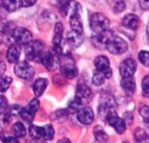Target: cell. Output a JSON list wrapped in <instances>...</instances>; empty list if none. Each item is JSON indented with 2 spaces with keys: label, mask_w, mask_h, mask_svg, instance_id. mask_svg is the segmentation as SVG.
<instances>
[{
  "label": "cell",
  "mask_w": 149,
  "mask_h": 143,
  "mask_svg": "<svg viewBox=\"0 0 149 143\" xmlns=\"http://www.w3.org/2000/svg\"><path fill=\"white\" fill-rule=\"evenodd\" d=\"M39 106H40V103H39V101L37 99H32L30 102H28V104L25 107V109L28 111L30 112L31 114L35 115L36 112L39 110Z\"/></svg>",
  "instance_id": "83f0119b"
},
{
  "label": "cell",
  "mask_w": 149,
  "mask_h": 143,
  "mask_svg": "<svg viewBox=\"0 0 149 143\" xmlns=\"http://www.w3.org/2000/svg\"><path fill=\"white\" fill-rule=\"evenodd\" d=\"M4 143H19L16 137H6L3 139Z\"/></svg>",
  "instance_id": "ab89813d"
},
{
  "label": "cell",
  "mask_w": 149,
  "mask_h": 143,
  "mask_svg": "<svg viewBox=\"0 0 149 143\" xmlns=\"http://www.w3.org/2000/svg\"><path fill=\"white\" fill-rule=\"evenodd\" d=\"M59 57L60 55L55 54L50 50L47 53H43L40 61L48 71H53L59 65Z\"/></svg>",
  "instance_id": "9c48e42d"
},
{
  "label": "cell",
  "mask_w": 149,
  "mask_h": 143,
  "mask_svg": "<svg viewBox=\"0 0 149 143\" xmlns=\"http://www.w3.org/2000/svg\"><path fill=\"white\" fill-rule=\"evenodd\" d=\"M55 136V131L54 128L51 124H47L44 126V140H53Z\"/></svg>",
  "instance_id": "f1b7e54d"
},
{
  "label": "cell",
  "mask_w": 149,
  "mask_h": 143,
  "mask_svg": "<svg viewBox=\"0 0 149 143\" xmlns=\"http://www.w3.org/2000/svg\"><path fill=\"white\" fill-rule=\"evenodd\" d=\"M116 102L114 98L111 95H104L101 99L100 104L98 106V114L99 117L105 120L107 115L111 111L115 110Z\"/></svg>",
  "instance_id": "ba28073f"
},
{
  "label": "cell",
  "mask_w": 149,
  "mask_h": 143,
  "mask_svg": "<svg viewBox=\"0 0 149 143\" xmlns=\"http://www.w3.org/2000/svg\"><path fill=\"white\" fill-rule=\"evenodd\" d=\"M139 61L144 66L149 67V52L147 51H141L138 55Z\"/></svg>",
  "instance_id": "1f68e13d"
},
{
  "label": "cell",
  "mask_w": 149,
  "mask_h": 143,
  "mask_svg": "<svg viewBox=\"0 0 149 143\" xmlns=\"http://www.w3.org/2000/svg\"><path fill=\"white\" fill-rule=\"evenodd\" d=\"M136 63L135 60H133L131 58L125 59L124 62L120 64V74L122 77H129L133 76L136 73Z\"/></svg>",
  "instance_id": "7c38bea8"
},
{
  "label": "cell",
  "mask_w": 149,
  "mask_h": 143,
  "mask_svg": "<svg viewBox=\"0 0 149 143\" xmlns=\"http://www.w3.org/2000/svg\"><path fill=\"white\" fill-rule=\"evenodd\" d=\"M146 35H147V38L149 40V24H148V26L146 27Z\"/></svg>",
  "instance_id": "ee69618b"
},
{
  "label": "cell",
  "mask_w": 149,
  "mask_h": 143,
  "mask_svg": "<svg viewBox=\"0 0 149 143\" xmlns=\"http://www.w3.org/2000/svg\"><path fill=\"white\" fill-rule=\"evenodd\" d=\"M0 46H1V40H0Z\"/></svg>",
  "instance_id": "f6af8a7d"
},
{
  "label": "cell",
  "mask_w": 149,
  "mask_h": 143,
  "mask_svg": "<svg viewBox=\"0 0 149 143\" xmlns=\"http://www.w3.org/2000/svg\"><path fill=\"white\" fill-rule=\"evenodd\" d=\"M77 120L79 122L85 125H89L94 122V111L91 108L89 107H82L77 112Z\"/></svg>",
  "instance_id": "4fadbf2b"
},
{
  "label": "cell",
  "mask_w": 149,
  "mask_h": 143,
  "mask_svg": "<svg viewBox=\"0 0 149 143\" xmlns=\"http://www.w3.org/2000/svg\"><path fill=\"white\" fill-rule=\"evenodd\" d=\"M125 124L127 123L128 125H131L133 123V120H134V117H133V114L131 113V112H125V113L124 114V119Z\"/></svg>",
  "instance_id": "8d00e7d4"
},
{
  "label": "cell",
  "mask_w": 149,
  "mask_h": 143,
  "mask_svg": "<svg viewBox=\"0 0 149 143\" xmlns=\"http://www.w3.org/2000/svg\"><path fill=\"white\" fill-rule=\"evenodd\" d=\"M44 53V44L41 41L36 40L30 41L26 44L25 47V55L27 59L30 61L37 62L40 61L41 56Z\"/></svg>",
  "instance_id": "277c9868"
},
{
  "label": "cell",
  "mask_w": 149,
  "mask_h": 143,
  "mask_svg": "<svg viewBox=\"0 0 149 143\" xmlns=\"http://www.w3.org/2000/svg\"><path fill=\"white\" fill-rule=\"evenodd\" d=\"M94 135L95 141L97 143H107L108 140V136L106 131L103 130V128L100 126H96L94 129Z\"/></svg>",
  "instance_id": "cb8c5ba5"
},
{
  "label": "cell",
  "mask_w": 149,
  "mask_h": 143,
  "mask_svg": "<svg viewBox=\"0 0 149 143\" xmlns=\"http://www.w3.org/2000/svg\"><path fill=\"white\" fill-rule=\"evenodd\" d=\"M139 113L144 120L145 125L147 128H149V107L147 105H143V106H141V108L139 110Z\"/></svg>",
  "instance_id": "4dcf8cb0"
},
{
  "label": "cell",
  "mask_w": 149,
  "mask_h": 143,
  "mask_svg": "<svg viewBox=\"0 0 149 143\" xmlns=\"http://www.w3.org/2000/svg\"><path fill=\"white\" fill-rule=\"evenodd\" d=\"M59 66L63 76L66 79H74L77 76L78 70L71 55H64L59 57Z\"/></svg>",
  "instance_id": "7a4b0ae2"
},
{
  "label": "cell",
  "mask_w": 149,
  "mask_h": 143,
  "mask_svg": "<svg viewBox=\"0 0 149 143\" xmlns=\"http://www.w3.org/2000/svg\"><path fill=\"white\" fill-rule=\"evenodd\" d=\"M0 7L8 12H15L21 7V0H0Z\"/></svg>",
  "instance_id": "ac0fdd59"
},
{
  "label": "cell",
  "mask_w": 149,
  "mask_h": 143,
  "mask_svg": "<svg viewBox=\"0 0 149 143\" xmlns=\"http://www.w3.org/2000/svg\"><path fill=\"white\" fill-rule=\"evenodd\" d=\"M81 9L80 4L74 0H68L66 3L59 6V10H60L62 16L69 18L76 15H79Z\"/></svg>",
  "instance_id": "30bf717a"
},
{
  "label": "cell",
  "mask_w": 149,
  "mask_h": 143,
  "mask_svg": "<svg viewBox=\"0 0 149 143\" xmlns=\"http://www.w3.org/2000/svg\"><path fill=\"white\" fill-rule=\"evenodd\" d=\"M48 85V82L45 78H39L37 79L33 84V91L36 97H40Z\"/></svg>",
  "instance_id": "e0dca14e"
},
{
  "label": "cell",
  "mask_w": 149,
  "mask_h": 143,
  "mask_svg": "<svg viewBox=\"0 0 149 143\" xmlns=\"http://www.w3.org/2000/svg\"><path fill=\"white\" fill-rule=\"evenodd\" d=\"M66 40H68V44H71L74 47H78L79 46H81V44L83 43L84 37H83V34H78L74 31L68 32V35H66Z\"/></svg>",
  "instance_id": "d6986e66"
},
{
  "label": "cell",
  "mask_w": 149,
  "mask_h": 143,
  "mask_svg": "<svg viewBox=\"0 0 149 143\" xmlns=\"http://www.w3.org/2000/svg\"><path fill=\"white\" fill-rule=\"evenodd\" d=\"M7 107H8V103H7L6 98L0 95V113L4 112L7 109Z\"/></svg>",
  "instance_id": "d590c367"
},
{
  "label": "cell",
  "mask_w": 149,
  "mask_h": 143,
  "mask_svg": "<svg viewBox=\"0 0 149 143\" xmlns=\"http://www.w3.org/2000/svg\"><path fill=\"white\" fill-rule=\"evenodd\" d=\"M105 48H107L112 55H121L126 52L128 46L123 38L109 32L105 42Z\"/></svg>",
  "instance_id": "6da1fadb"
},
{
  "label": "cell",
  "mask_w": 149,
  "mask_h": 143,
  "mask_svg": "<svg viewBox=\"0 0 149 143\" xmlns=\"http://www.w3.org/2000/svg\"><path fill=\"white\" fill-rule=\"evenodd\" d=\"M56 143H72V142H71L70 140L68 139V138H63V139H61V140H59Z\"/></svg>",
  "instance_id": "7bdbcfd3"
},
{
  "label": "cell",
  "mask_w": 149,
  "mask_h": 143,
  "mask_svg": "<svg viewBox=\"0 0 149 143\" xmlns=\"http://www.w3.org/2000/svg\"><path fill=\"white\" fill-rule=\"evenodd\" d=\"M12 133L13 136L16 138H22L25 137L26 134V130L25 125L22 122H16L13 126H12Z\"/></svg>",
  "instance_id": "d4e9b609"
},
{
  "label": "cell",
  "mask_w": 149,
  "mask_h": 143,
  "mask_svg": "<svg viewBox=\"0 0 149 143\" xmlns=\"http://www.w3.org/2000/svg\"><path fill=\"white\" fill-rule=\"evenodd\" d=\"M0 19H1V18H0Z\"/></svg>",
  "instance_id": "bcb514c9"
},
{
  "label": "cell",
  "mask_w": 149,
  "mask_h": 143,
  "mask_svg": "<svg viewBox=\"0 0 149 143\" xmlns=\"http://www.w3.org/2000/svg\"><path fill=\"white\" fill-rule=\"evenodd\" d=\"M12 84V78L8 76H5L0 78V92L5 93L6 92Z\"/></svg>",
  "instance_id": "f546056e"
},
{
  "label": "cell",
  "mask_w": 149,
  "mask_h": 143,
  "mask_svg": "<svg viewBox=\"0 0 149 143\" xmlns=\"http://www.w3.org/2000/svg\"><path fill=\"white\" fill-rule=\"evenodd\" d=\"M36 3V0H21V6L29 7L32 6Z\"/></svg>",
  "instance_id": "74e56055"
},
{
  "label": "cell",
  "mask_w": 149,
  "mask_h": 143,
  "mask_svg": "<svg viewBox=\"0 0 149 143\" xmlns=\"http://www.w3.org/2000/svg\"><path fill=\"white\" fill-rule=\"evenodd\" d=\"M19 115H20V117L23 119L26 122H28V123H30V122H32V120H33V119H34V117H35V115H33V114H31L30 112H28L25 108H23V109H21L20 110V111H19Z\"/></svg>",
  "instance_id": "d6a6232c"
},
{
  "label": "cell",
  "mask_w": 149,
  "mask_h": 143,
  "mask_svg": "<svg viewBox=\"0 0 149 143\" xmlns=\"http://www.w3.org/2000/svg\"><path fill=\"white\" fill-rule=\"evenodd\" d=\"M139 6L143 10H148L149 9V0H138Z\"/></svg>",
  "instance_id": "f35d334b"
},
{
  "label": "cell",
  "mask_w": 149,
  "mask_h": 143,
  "mask_svg": "<svg viewBox=\"0 0 149 143\" xmlns=\"http://www.w3.org/2000/svg\"><path fill=\"white\" fill-rule=\"evenodd\" d=\"M15 73L17 77L25 80L32 79L35 75V69L32 65L29 64L26 61H22L20 63H17L14 68Z\"/></svg>",
  "instance_id": "52a82bcc"
},
{
  "label": "cell",
  "mask_w": 149,
  "mask_h": 143,
  "mask_svg": "<svg viewBox=\"0 0 149 143\" xmlns=\"http://www.w3.org/2000/svg\"><path fill=\"white\" fill-rule=\"evenodd\" d=\"M125 4L124 2V0H117L113 6V10L115 13H121L122 11L125 10Z\"/></svg>",
  "instance_id": "e575fe53"
},
{
  "label": "cell",
  "mask_w": 149,
  "mask_h": 143,
  "mask_svg": "<svg viewBox=\"0 0 149 143\" xmlns=\"http://www.w3.org/2000/svg\"><path fill=\"white\" fill-rule=\"evenodd\" d=\"M5 71H6V64L3 61H0V76L4 73Z\"/></svg>",
  "instance_id": "b9f144b4"
},
{
  "label": "cell",
  "mask_w": 149,
  "mask_h": 143,
  "mask_svg": "<svg viewBox=\"0 0 149 143\" xmlns=\"http://www.w3.org/2000/svg\"><path fill=\"white\" fill-rule=\"evenodd\" d=\"M105 120L110 126L114 128L118 134H123L126 130V125L125 120H123V118L118 117L116 110L111 111L107 115Z\"/></svg>",
  "instance_id": "8992f818"
},
{
  "label": "cell",
  "mask_w": 149,
  "mask_h": 143,
  "mask_svg": "<svg viewBox=\"0 0 149 143\" xmlns=\"http://www.w3.org/2000/svg\"><path fill=\"white\" fill-rule=\"evenodd\" d=\"M14 24L10 21L7 20H1L0 19V35L5 36V35H11V33L13 32V30L15 29Z\"/></svg>",
  "instance_id": "44dd1931"
},
{
  "label": "cell",
  "mask_w": 149,
  "mask_h": 143,
  "mask_svg": "<svg viewBox=\"0 0 149 143\" xmlns=\"http://www.w3.org/2000/svg\"><path fill=\"white\" fill-rule=\"evenodd\" d=\"M92 96H93V93L91 91V89L89 88L86 84H80L77 85L76 96H74V100L77 101L82 106L90 101Z\"/></svg>",
  "instance_id": "8fae6325"
},
{
  "label": "cell",
  "mask_w": 149,
  "mask_h": 143,
  "mask_svg": "<svg viewBox=\"0 0 149 143\" xmlns=\"http://www.w3.org/2000/svg\"><path fill=\"white\" fill-rule=\"evenodd\" d=\"M95 66L97 71H106L109 67V60L105 55L97 56L95 59Z\"/></svg>",
  "instance_id": "7402d4cb"
},
{
  "label": "cell",
  "mask_w": 149,
  "mask_h": 143,
  "mask_svg": "<svg viewBox=\"0 0 149 143\" xmlns=\"http://www.w3.org/2000/svg\"><path fill=\"white\" fill-rule=\"evenodd\" d=\"M121 87L125 93L128 95H132L136 90V81L133 76L123 77L121 81Z\"/></svg>",
  "instance_id": "9a60e30c"
},
{
  "label": "cell",
  "mask_w": 149,
  "mask_h": 143,
  "mask_svg": "<svg viewBox=\"0 0 149 143\" xmlns=\"http://www.w3.org/2000/svg\"><path fill=\"white\" fill-rule=\"evenodd\" d=\"M139 22H140V20L137 16H136V15H134V14H128L123 18L122 24L126 28L136 30V29H137V27L139 26Z\"/></svg>",
  "instance_id": "2e32d148"
},
{
  "label": "cell",
  "mask_w": 149,
  "mask_h": 143,
  "mask_svg": "<svg viewBox=\"0 0 149 143\" xmlns=\"http://www.w3.org/2000/svg\"><path fill=\"white\" fill-rule=\"evenodd\" d=\"M134 139L136 143H149V135L141 128H138L134 132Z\"/></svg>",
  "instance_id": "603a6c76"
},
{
  "label": "cell",
  "mask_w": 149,
  "mask_h": 143,
  "mask_svg": "<svg viewBox=\"0 0 149 143\" xmlns=\"http://www.w3.org/2000/svg\"><path fill=\"white\" fill-rule=\"evenodd\" d=\"M89 26L95 34H102L108 30L110 26L109 19L101 13H95L89 18Z\"/></svg>",
  "instance_id": "3957f363"
},
{
  "label": "cell",
  "mask_w": 149,
  "mask_h": 143,
  "mask_svg": "<svg viewBox=\"0 0 149 143\" xmlns=\"http://www.w3.org/2000/svg\"><path fill=\"white\" fill-rule=\"evenodd\" d=\"M29 134L32 138H44V127L31 125L29 127Z\"/></svg>",
  "instance_id": "4316f807"
},
{
  "label": "cell",
  "mask_w": 149,
  "mask_h": 143,
  "mask_svg": "<svg viewBox=\"0 0 149 143\" xmlns=\"http://www.w3.org/2000/svg\"><path fill=\"white\" fill-rule=\"evenodd\" d=\"M30 143H47V142L46 140H44L42 138H33Z\"/></svg>",
  "instance_id": "60d3db41"
},
{
  "label": "cell",
  "mask_w": 149,
  "mask_h": 143,
  "mask_svg": "<svg viewBox=\"0 0 149 143\" xmlns=\"http://www.w3.org/2000/svg\"><path fill=\"white\" fill-rule=\"evenodd\" d=\"M142 89L144 96L149 97V74L146 75L142 82Z\"/></svg>",
  "instance_id": "836d02e7"
},
{
  "label": "cell",
  "mask_w": 149,
  "mask_h": 143,
  "mask_svg": "<svg viewBox=\"0 0 149 143\" xmlns=\"http://www.w3.org/2000/svg\"><path fill=\"white\" fill-rule=\"evenodd\" d=\"M21 55V48L20 46L17 44H12L7 49L6 52V58L8 60V62L11 64H16L19 60Z\"/></svg>",
  "instance_id": "5bb4252c"
},
{
  "label": "cell",
  "mask_w": 149,
  "mask_h": 143,
  "mask_svg": "<svg viewBox=\"0 0 149 143\" xmlns=\"http://www.w3.org/2000/svg\"><path fill=\"white\" fill-rule=\"evenodd\" d=\"M106 75H105V72L104 71H97L96 70L93 75V84L95 85V86H100L102 85L104 82H105V80H106Z\"/></svg>",
  "instance_id": "484cf974"
},
{
  "label": "cell",
  "mask_w": 149,
  "mask_h": 143,
  "mask_svg": "<svg viewBox=\"0 0 149 143\" xmlns=\"http://www.w3.org/2000/svg\"><path fill=\"white\" fill-rule=\"evenodd\" d=\"M69 20L72 31L78 34H83V24H82L80 15H76V16L71 17Z\"/></svg>",
  "instance_id": "ffe728a7"
},
{
  "label": "cell",
  "mask_w": 149,
  "mask_h": 143,
  "mask_svg": "<svg viewBox=\"0 0 149 143\" xmlns=\"http://www.w3.org/2000/svg\"><path fill=\"white\" fill-rule=\"evenodd\" d=\"M11 37L14 44H17L18 46H23V44H28L32 41V34L31 32L24 27H15L13 32L11 33Z\"/></svg>",
  "instance_id": "5b68a950"
}]
</instances>
